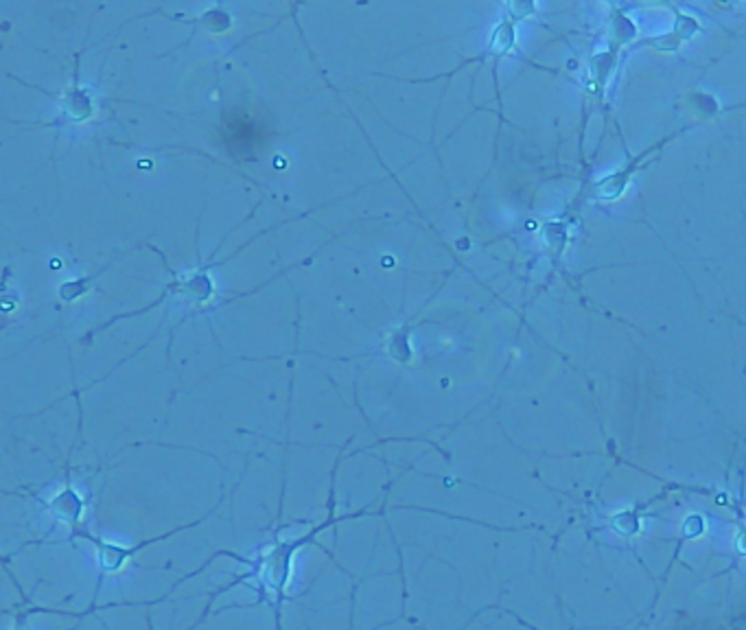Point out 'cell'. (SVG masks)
<instances>
[{
  "label": "cell",
  "mask_w": 746,
  "mask_h": 630,
  "mask_svg": "<svg viewBox=\"0 0 746 630\" xmlns=\"http://www.w3.org/2000/svg\"><path fill=\"white\" fill-rule=\"evenodd\" d=\"M88 539L95 541V545H97V549H99V560H101L103 573H106V571H119V569L127 563V558H130L134 552L140 549V547L125 549V547H119V545H114V543H106V541H99V539H93V536H88Z\"/></svg>",
  "instance_id": "6da1fadb"
},
{
  "label": "cell",
  "mask_w": 746,
  "mask_h": 630,
  "mask_svg": "<svg viewBox=\"0 0 746 630\" xmlns=\"http://www.w3.org/2000/svg\"><path fill=\"white\" fill-rule=\"evenodd\" d=\"M16 630H25V628H21V626H19V628H16Z\"/></svg>",
  "instance_id": "7a4b0ae2"
}]
</instances>
